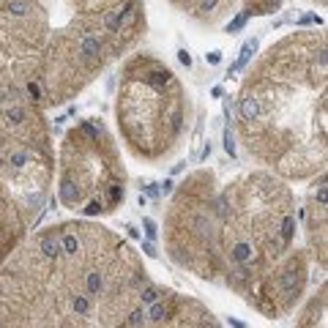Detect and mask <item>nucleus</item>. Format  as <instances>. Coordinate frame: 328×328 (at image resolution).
<instances>
[{
  "instance_id": "nucleus-1",
  "label": "nucleus",
  "mask_w": 328,
  "mask_h": 328,
  "mask_svg": "<svg viewBox=\"0 0 328 328\" xmlns=\"http://www.w3.org/2000/svg\"><path fill=\"white\" fill-rule=\"evenodd\" d=\"M238 132L284 178L325 170V36L304 30L271 47L244 79Z\"/></svg>"
},
{
  "instance_id": "nucleus-2",
  "label": "nucleus",
  "mask_w": 328,
  "mask_h": 328,
  "mask_svg": "<svg viewBox=\"0 0 328 328\" xmlns=\"http://www.w3.org/2000/svg\"><path fill=\"white\" fill-rule=\"evenodd\" d=\"M186 121V93L162 60L134 55L123 66L118 126L137 159L159 162L178 145Z\"/></svg>"
},
{
  "instance_id": "nucleus-3",
  "label": "nucleus",
  "mask_w": 328,
  "mask_h": 328,
  "mask_svg": "<svg viewBox=\"0 0 328 328\" xmlns=\"http://www.w3.org/2000/svg\"><path fill=\"white\" fill-rule=\"evenodd\" d=\"M123 181L118 148L101 123H82L66 134L58 181V197L66 208L85 216L113 213L123 202Z\"/></svg>"
},
{
  "instance_id": "nucleus-4",
  "label": "nucleus",
  "mask_w": 328,
  "mask_h": 328,
  "mask_svg": "<svg viewBox=\"0 0 328 328\" xmlns=\"http://www.w3.org/2000/svg\"><path fill=\"white\" fill-rule=\"evenodd\" d=\"M295 328H325V287H320V293L304 306Z\"/></svg>"
},
{
  "instance_id": "nucleus-5",
  "label": "nucleus",
  "mask_w": 328,
  "mask_h": 328,
  "mask_svg": "<svg viewBox=\"0 0 328 328\" xmlns=\"http://www.w3.org/2000/svg\"><path fill=\"white\" fill-rule=\"evenodd\" d=\"M282 0H246V11L244 17H252V14H274L279 9Z\"/></svg>"
},
{
  "instance_id": "nucleus-6",
  "label": "nucleus",
  "mask_w": 328,
  "mask_h": 328,
  "mask_svg": "<svg viewBox=\"0 0 328 328\" xmlns=\"http://www.w3.org/2000/svg\"><path fill=\"white\" fill-rule=\"evenodd\" d=\"M170 3H172V6H178L181 11H189L191 6H194V0H170Z\"/></svg>"
},
{
  "instance_id": "nucleus-7",
  "label": "nucleus",
  "mask_w": 328,
  "mask_h": 328,
  "mask_svg": "<svg viewBox=\"0 0 328 328\" xmlns=\"http://www.w3.org/2000/svg\"><path fill=\"white\" fill-rule=\"evenodd\" d=\"M317 3H320V6H325V0H317Z\"/></svg>"
}]
</instances>
